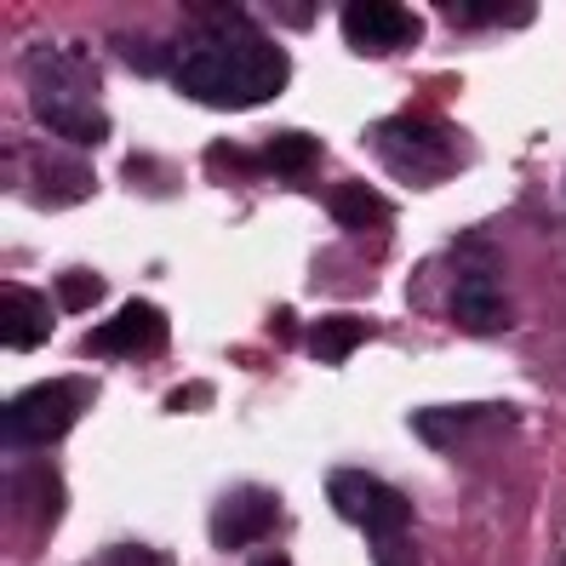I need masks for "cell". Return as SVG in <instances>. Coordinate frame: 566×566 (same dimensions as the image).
<instances>
[{
	"instance_id": "10",
	"label": "cell",
	"mask_w": 566,
	"mask_h": 566,
	"mask_svg": "<svg viewBox=\"0 0 566 566\" xmlns=\"http://www.w3.org/2000/svg\"><path fill=\"white\" fill-rule=\"evenodd\" d=\"M447 304H452V321H458L463 332H504V326L515 321L510 297L497 292L492 275H463V281L452 286Z\"/></svg>"
},
{
	"instance_id": "9",
	"label": "cell",
	"mask_w": 566,
	"mask_h": 566,
	"mask_svg": "<svg viewBox=\"0 0 566 566\" xmlns=\"http://www.w3.org/2000/svg\"><path fill=\"white\" fill-rule=\"evenodd\" d=\"M97 355H144L155 344H166V315L155 304H144V297H132V304L109 321V326H97L92 338H86Z\"/></svg>"
},
{
	"instance_id": "7",
	"label": "cell",
	"mask_w": 566,
	"mask_h": 566,
	"mask_svg": "<svg viewBox=\"0 0 566 566\" xmlns=\"http://www.w3.org/2000/svg\"><path fill=\"white\" fill-rule=\"evenodd\" d=\"M275 515H281V497L270 486H235L212 510V544L218 549H241V544L263 538V532L275 526Z\"/></svg>"
},
{
	"instance_id": "15",
	"label": "cell",
	"mask_w": 566,
	"mask_h": 566,
	"mask_svg": "<svg viewBox=\"0 0 566 566\" xmlns=\"http://www.w3.org/2000/svg\"><path fill=\"white\" fill-rule=\"evenodd\" d=\"M447 12L452 18H510V23H521V18H532V7H481V0H447Z\"/></svg>"
},
{
	"instance_id": "11",
	"label": "cell",
	"mask_w": 566,
	"mask_h": 566,
	"mask_svg": "<svg viewBox=\"0 0 566 566\" xmlns=\"http://www.w3.org/2000/svg\"><path fill=\"white\" fill-rule=\"evenodd\" d=\"M258 160H263V172H275V178H310L321 166V144L310 132H281L275 144H263Z\"/></svg>"
},
{
	"instance_id": "6",
	"label": "cell",
	"mask_w": 566,
	"mask_h": 566,
	"mask_svg": "<svg viewBox=\"0 0 566 566\" xmlns=\"http://www.w3.org/2000/svg\"><path fill=\"white\" fill-rule=\"evenodd\" d=\"M344 41L355 52H401L418 41V12L395 0H349L344 7Z\"/></svg>"
},
{
	"instance_id": "17",
	"label": "cell",
	"mask_w": 566,
	"mask_h": 566,
	"mask_svg": "<svg viewBox=\"0 0 566 566\" xmlns=\"http://www.w3.org/2000/svg\"><path fill=\"white\" fill-rule=\"evenodd\" d=\"M109 566H172L160 549H144V544H120V549H109Z\"/></svg>"
},
{
	"instance_id": "14",
	"label": "cell",
	"mask_w": 566,
	"mask_h": 566,
	"mask_svg": "<svg viewBox=\"0 0 566 566\" xmlns=\"http://www.w3.org/2000/svg\"><path fill=\"white\" fill-rule=\"evenodd\" d=\"M97 297H104V281H97L92 270H63L57 275V304L63 310H92Z\"/></svg>"
},
{
	"instance_id": "12",
	"label": "cell",
	"mask_w": 566,
	"mask_h": 566,
	"mask_svg": "<svg viewBox=\"0 0 566 566\" xmlns=\"http://www.w3.org/2000/svg\"><path fill=\"white\" fill-rule=\"evenodd\" d=\"M326 212L338 218L344 229H378L389 207H384L378 189H366V184H338V189H326Z\"/></svg>"
},
{
	"instance_id": "5",
	"label": "cell",
	"mask_w": 566,
	"mask_h": 566,
	"mask_svg": "<svg viewBox=\"0 0 566 566\" xmlns=\"http://www.w3.org/2000/svg\"><path fill=\"white\" fill-rule=\"evenodd\" d=\"M326 504L338 510L349 526H360L366 538H395V532H407L412 521V504L389 481L366 475V470H338L326 481Z\"/></svg>"
},
{
	"instance_id": "4",
	"label": "cell",
	"mask_w": 566,
	"mask_h": 566,
	"mask_svg": "<svg viewBox=\"0 0 566 566\" xmlns=\"http://www.w3.org/2000/svg\"><path fill=\"white\" fill-rule=\"evenodd\" d=\"M86 407V384L75 378H46V384H29L23 395L7 401V441H29V447H46L57 436H70V423Z\"/></svg>"
},
{
	"instance_id": "3",
	"label": "cell",
	"mask_w": 566,
	"mask_h": 566,
	"mask_svg": "<svg viewBox=\"0 0 566 566\" xmlns=\"http://www.w3.org/2000/svg\"><path fill=\"white\" fill-rule=\"evenodd\" d=\"M373 144L384 155V166H395L407 184H436L452 172V138L447 126L418 120V115H395L384 126H373Z\"/></svg>"
},
{
	"instance_id": "1",
	"label": "cell",
	"mask_w": 566,
	"mask_h": 566,
	"mask_svg": "<svg viewBox=\"0 0 566 566\" xmlns=\"http://www.w3.org/2000/svg\"><path fill=\"white\" fill-rule=\"evenodd\" d=\"M286 52L275 41L252 35V29H218V35L195 41L178 57V92L195 97V104L212 109H252L270 104V97L286 86Z\"/></svg>"
},
{
	"instance_id": "2",
	"label": "cell",
	"mask_w": 566,
	"mask_h": 566,
	"mask_svg": "<svg viewBox=\"0 0 566 566\" xmlns=\"http://www.w3.org/2000/svg\"><path fill=\"white\" fill-rule=\"evenodd\" d=\"M23 70H29V104H35V115L63 144H104L109 138L104 104H97V81L75 52L35 46L23 57Z\"/></svg>"
},
{
	"instance_id": "18",
	"label": "cell",
	"mask_w": 566,
	"mask_h": 566,
	"mask_svg": "<svg viewBox=\"0 0 566 566\" xmlns=\"http://www.w3.org/2000/svg\"><path fill=\"white\" fill-rule=\"evenodd\" d=\"M258 566H292V560H281V555H270V560H258Z\"/></svg>"
},
{
	"instance_id": "8",
	"label": "cell",
	"mask_w": 566,
	"mask_h": 566,
	"mask_svg": "<svg viewBox=\"0 0 566 566\" xmlns=\"http://www.w3.org/2000/svg\"><path fill=\"white\" fill-rule=\"evenodd\" d=\"M46 332H52V310L35 286H12V281L0 286V344L29 355L46 344Z\"/></svg>"
},
{
	"instance_id": "16",
	"label": "cell",
	"mask_w": 566,
	"mask_h": 566,
	"mask_svg": "<svg viewBox=\"0 0 566 566\" xmlns=\"http://www.w3.org/2000/svg\"><path fill=\"white\" fill-rule=\"evenodd\" d=\"M373 555H378V566H418V549L407 544V532H395V538H373Z\"/></svg>"
},
{
	"instance_id": "13",
	"label": "cell",
	"mask_w": 566,
	"mask_h": 566,
	"mask_svg": "<svg viewBox=\"0 0 566 566\" xmlns=\"http://www.w3.org/2000/svg\"><path fill=\"white\" fill-rule=\"evenodd\" d=\"M360 338H366V326H360V321L326 315V321L310 326V355H315V360H344V355H355Z\"/></svg>"
}]
</instances>
